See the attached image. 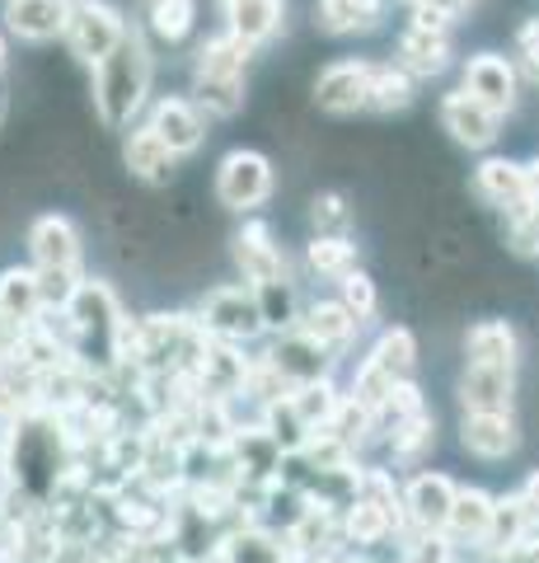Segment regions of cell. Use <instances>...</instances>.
<instances>
[{
    "label": "cell",
    "instance_id": "obj_20",
    "mask_svg": "<svg viewBox=\"0 0 539 563\" xmlns=\"http://www.w3.org/2000/svg\"><path fill=\"white\" fill-rule=\"evenodd\" d=\"M460 446L479 461H507L520 446V428L512 413H464L460 418Z\"/></svg>",
    "mask_w": 539,
    "mask_h": 563
},
{
    "label": "cell",
    "instance_id": "obj_1",
    "mask_svg": "<svg viewBox=\"0 0 539 563\" xmlns=\"http://www.w3.org/2000/svg\"><path fill=\"white\" fill-rule=\"evenodd\" d=\"M155 80V52L146 47L142 33H127V43L94 66V109L109 132H123L136 122V113L150 99Z\"/></svg>",
    "mask_w": 539,
    "mask_h": 563
},
{
    "label": "cell",
    "instance_id": "obj_44",
    "mask_svg": "<svg viewBox=\"0 0 539 563\" xmlns=\"http://www.w3.org/2000/svg\"><path fill=\"white\" fill-rule=\"evenodd\" d=\"M0 122H5V95H0Z\"/></svg>",
    "mask_w": 539,
    "mask_h": 563
},
{
    "label": "cell",
    "instance_id": "obj_37",
    "mask_svg": "<svg viewBox=\"0 0 539 563\" xmlns=\"http://www.w3.org/2000/svg\"><path fill=\"white\" fill-rule=\"evenodd\" d=\"M512 66H516L520 80L539 85V14L516 29V57H512Z\"/></svg>",
    "mask_w": 539,
    "mask_h": 563
},
{
    "label": "cell",
    "instance_id": "obj_2",
    "mask_svg": "<svg viewBox=\"0 0 539 563\" xmlns=\"http://www.w3.org/2000/svg\"><path fill=\"white\" fill-rule=\"evenodd\" d=\"M249 62H254V52L239 38H231V33H216V38H206L198 47V57H193V95L188 99L206 113V122L245 113V103H249Z\"/></svg>",
    "mask_w": 539,
    "mask_h": 563
},
{
    "label": "cell",
    "instance_id": "obj_25",
    "mask_svg": "<svg viewBox=\"0 0 539 563\" xmlns=\"http://www.w3.org/2000/svg\"><path fill=\"white\" fill-rule=\"evenodd\" d=\"M413 99H417V80L408 76V70H398L394 62H375L371 66L367 113H380V118L404 113V109H413Z\"/></svg>",
    "mask_w": 539,
    "mask_h": 563
},
{
    "label": "cell",
    "instance_id": "obj_13",
    "mask_svg": "<svg viewBox=\"0 0 539 563\" xmlns=\"http://www.w3.org/2000/svg\"><path fill=\"white\" fill-rule=\"evenodd\" d=\"M474 192L489 207H497L507 221H516L520 211L535 207L530 188H526V169H520V161H512V155H483L474 169Z\"/></svg>",
    "mask_w": 539,
    "mask_h": 563
},
{
    "label": "cell",
    "instance_id": "obj_42",
    "mask_svg": "<svg viewBox=\"0 0 539 563\" xmlns=\"http://www.w3.org/2000/svg\"><path fill=\"white\" fill-rule=\"evenodd\" d=\"M520 169H526V188H530V198L539 202V151L530 155V161H520Z\"/></svg>",
    "mask_w": 539,
    "mask_h": 563
},
{
    "label": "cell",
    "instance_id": "obj_24",
    "mask_svg": "<svg viewBox=\"0 0 539 563\" xmlns=\"http://www.w3.org/2000/svg\"><path fill=\"white\" fill-rule=\"evenodd\" d=\"M123 165H127L132 179H142V184H169L173 179V155L146 122L132 128V136L123 141Z\"/></svg>",
    "mask_w": 539,
    "mask_h": 563
},
{
    "label": "cell",
    "instance_id": "obj_22",
    "mask_svg": "<svg viewBox=\"0 0 539 563\" xmlns=\"http://www.w3.org/2000/svg\"><path fill=\"white\" fill-rule=\"evenodd\" d=\"M394 66L408 70L413 80L441 76L450 66V33H423V29L404 24V33H398V43H394Z\"/></svg>",
    "mask_w": 539,
    "mask_h": 563
},
{
    "label": "cell",
    "instance_id": "obj_27",
    "mask_svg": "<svg viewBox=\"0 0 539 563\" xmlns=\"http://www.w3.org/2000/svg\"><path fill=\"white\" fill-rule=\"evenodd\" d=\"M254 301H258V320H263V333H291L301 324V296H295V282L291 277H277L254 287Z\"/></svg>",
    "mask_w": 539,
    "mask_h": 563
},
{
    "label": "cell",
    "instance_id": "obj_36",
    "mask_svg": "<svg viewBox=\"0 0 539 563\" xmlns=\"http://www.w3.org/2000/svg\"><path fill=\"white\" fill-rule=\"evenodd\" d=\"M33 282H38L43 310H66L85 277H80V273H61V268H33Z\"/></svg>",
    "mask_w": 539,
    "mask_h": 563
},
{
    "label": "cell",
    "instance_id": "obj_12",
    "mask_svg": "<svg viewBox=\"0 0 539 563\" xmlns=\"http://www.w3.org/2000/svg\"><path fill=\"white\" fill-rule=\"evenodd\" d=\"M221 33L258 52L287 33V0H221Z\"/></svg>",
    "mask_w": 539,
    "mask_h": 563
},
{
    "label": "cell",
    "instance_id": "obj_21",
    "mask_svg": "<svg viewBox=\"0 0 539 563\" xmlns=\"http://www.w3.org/2000/svg\"><path fill=\"white\" fill-rule=\"evenodd\" d=\"M66 10H71V0H5L0 20H5L14 38L52 43V38H61V29H66Z\"/></svg>",
    "mask_w": 539,
    "mask_h": 563
},
{
    "label": "cell",
    "instance_id": "obj_4",
    "mask_svg": "<svg viewBox=\"0 0 539 563\" xmlns=\"http://www.w3.org/2000/svg\"><path fill=\"white\" fill-rule=\"evenodd\" d=\"M127 33L132 29L123 20V10L109 5V0H71L61 38H66V47H71L85 66L94 70L103 57H113V52L127 43Z\"/></svg>",
    "mask_w": 539,
    "mask_h": 563
},
{
    "label": "cell",
    "instance_id": "obj_32",
    "mask_svg": "<svg viewBox=\"0 0 539 563\" xmlns=\"http://www.w3.org/2000/svg\"><path fill=\"white\" fill-rule=\"evenodd\" d=\"M287 399H291L295 418H301L310 432H319L324 422L334 418L338 404H343V395H338V385H334V380H310V385H295V390H291Z\"/></svg>",
    "mask_w": 539,
    "mask_h": 563
},
{
    "label": "cell",
    "instance_id": "obj_11",
    "mask_svg": "<svg viewBox=\"0 0 539 563\" xmlns=\"http://www.w3.org/2000/svg\"><path fill=\"white\" fill-rule=\"evenodd\" d=\"M456 479L441 470H423L413 474L408 488L398 493V507H404V517L417 526L423 536H441L446 531V517H450V503H456Z\"/></svg>",
    "mask_w": 539,
    "mask_h": 563
},
{
    "label": "cell",
    "instance_id": "obj_5",
    "mask_svg": "<svg viewBox=\"0 0 539 563\" xmlns=\"http://www.w3.org/2000/svg\"><path fill=\"white\" fill-rule=\"evenodd\" d=\"M198 329L216 343H235L245 347L254 339H263V320H258V301L254 287L245 282H225V287H212L198 306Z\"/></svg>",
    "mask_w": 539,
    "mask_h": 563
},
{
    "label": "cell",
    "instance_id": "obj_41",
    "mask_svg": "<svg viewBox=\"0 0 539 563\" xmlns=\"http://www.w3.org/2000/svg\"><path fill=\"white\" fill-rule=\"evenodd\" d=\"M408 5H427V10H441L450 20H460L464 10H474V0H408Z\"/></svg>",
    "mask_w": 539,
    "mask_h": 563
},
{
    "label": "cell",
    "instance_id": "obj_43",
    "mask_svg": "<svg viewBox=\"0 0 539 563\" xmlns=\"http://www.w3.org/2000/svg\"><path fill=\"white\" fill-rule=\"evenodd\" d=\"M0 70H5V43H0Z\"/></svg>",
    "mask_w": 539,
    "mask_h": 563
},
{
    "label": "cell",
    "instance_id": "obj_14",
    "mask_svg": "<svg viewBox=\"0 0 539 563\" xmlns=\"http://www.w3.org/2000/svg\"><path fill=\"white\" fill-rule=\"evenodd\" d=\"M29 254L33 268H61V273H80V231L71 217L47 211L29 225Z\"/></svg>",
    "mask_w": 539,
    "mask_h": 563
},
{
    "label": "cell",
    "instance_id": "obj_10",
    "mask_svg": "<svg viewBox=\"0 0 539 563\" xmlns=\"http://www.w3.org/2000/svg\"><path fill=\"white\" fill-rule=\"evenodd\" d=\"M235 268L245 277V287H263V282L287 277V250L277 244V231L268 221H245L231 240Z\"/></svg>",
    "mask_w": 539,
    "mask_h": 563
},
{
    "label": "cell",
    "instance_id": "obj_3",
    "mask_svg": "<svg viewBox=\"0 0 539 563\" xmlns=\"http://www.w3.org/2000/svg\"><path fill=\"white\" fill-rule=\"evenodd\" d=\"M277 192V165L272 155L254 151V146H235L221 155L216 165V202L239 217H254L258 207H268Z\"/></svg>",
    "mask_w": 539,
    "mask_h": 563
},
{
    "label": "cell",
    "instance_id": "obj_8",
    "mask_svg": "<svg viewBox=\"0 0 539 563\" xmlns=\"http://www.w3.org/2000/svg\"><path fill=\"white\" fill-rule=\"evenodd\" d=\"M437 122H441V132L456 141V146H464V151H493L497 141H502V128H507V118L493 113L489 103L469 99L460 85L441 95V103H437Z\"/></svg>",
    "mask_w": 539,
    "mask_h": 563
},
{
    "label": "cell",
    "instance_id": "obj_38",
    "mask_svg": "<svg viewBox=\"0 0 539 563\" xmlns=\"http://www.w3.org/2000/svg\"><path fill=\"white\" fill-rule=\"evenodd\" d=\"M507 244L520 258H539V202L530 211H520L516 221H507Z\"/></svg>",
    "mask_w": 539,
    "mask_h": 563
},
{
    "label": "cell",
    "instance_id": "obj_17",
    "mask_svg": "<svg viewBox=\"0 0 539 563\" xmlns=\"http://www.w3.org/2000/svg\"><path fill=\"white\" fill-rule=\"evenodd\" d=\"M357 329H361V320L343 310L338 296H324V301L301 306V324H295V333H305V339L315 343V347H324L334 362H338V352L352 347Z\"/></svg>",
    "mask_w": 539,
    "mask_h": 563
},
{
    "label": "cell",
    "instance_id": "obj_19",
    "mask_svg": "<svg viewBox=\"0 0 539 563\" xmlns=\"http://www.w3.org/2000/svg\"><path fill=\"white\" fill-rule=\"evenodd\" d=\"M464 366H507V372H516L520 366V333H516V324L502 320V314L469 324L464 329Z\"/></svg>",
    "mask_w": 539,
    "mask_h": 563
},
{
    "label": "cell",
    "instance_id": "obj_26",
    "mask_svg": "<svg viewBox=\"0 0 539 563\" xmlns=\"http://www.w3.org/2000/svg\"><path fill=\"white\" fill-rule=\"evenodd\" d=\"M305 268L315 277H328V282H338L343 273L361 268L357 235H310L305 240Z\"/></svg>",
    "mask_w": 539,
    "mask_h": 563
},
{
    "label": "cell",
    "instance_id": "obj_30",
    "mask_svg": "<svg viewBox=\"0 0 539 563\" xmlns=\"http://www.w3.org/2000/svg\"><path fill=\"white\" fill-rule=\"evenodd\" d=\"M193 20H198V0H155V5H146V33L169 47L193 33Z\"/></svg>",
    "mask_w": 539,
    "mask_h": 563
},
{
    "label": "cell",
    "instance_id": "obj_6",
    "mask_svg": "<svg viewBox=\"0 0 539 563\" xmlns=\"http://www.w3.org/2000/svg\"><path fill=\"white\" fill-rule=\"evenodd\" d=\"M460 90L469 99L489 103L493 113L512 118L516 103H520V76H516V66H512L507 52L483 47V52H469V57L460 62Z\"/></svg>",
    "mask_w": 539,
    "mask_h": 563
},
{
    "label": "cell",
    "instance_id": "obj_33",
    "mask_svg": "<svg viewBox=\"0 0 539 563\" xmlns=\"http://www.w3.org/2000/svg\"><path fill=\"white\" fill-rule=\"evenodd\" d=\"M431 442H437V418H431L427 409L385 437L390 461H398V465H417V461H423V455L431 451Z\"/></svg>",
    "mask_w": 539,
    "mask_h": 563
},
{
    "label": "cell",
    "instance_id": "obj_28",
    "mask_svg": "<svg viewBox=\"0 0 539 563\" xmlns=\"http://www.w3.org/2000/svg\"><path fill=\"white\" fill-rule=\"evenodd\" d=\"M38 314H43V301H38L33 268H5V273H0V320L29 329Z\"/></svg>",
    "mask_w": 539,
    "mask_h": 563
},
{
    "label": "cell",
    "instance_id": "obj_16",
    "mask_svg": "<svg viewBox=\"0 0 539 563\" xmlns=\"http://www.w3.org/2000/svg\"><path fill=\"white\" fill-rule=\"evenodd\" d=\"M456 395L464 413H512L516 372H507V366H464Z\"/></svg>",
    "mask_w": 539,
    "mask_h": 563
},
{
    "label": "cell",
    "instance_id": "obj_39",
    "mask_svg": "<svg viewBox=\"0 0 539 563\" xmlns=\"http://www.w3.org/2000/svg\"><path fill=\"white\" fill-rule=\"evenodd\" d=\"M408 29H423V33H450L456 20L441 10H427V5H408Z\"/></svg>",
    "mask_w": 539,
    "mask_h": 563
},
{
    "label": "cell",
    "instance_id": "obj_7",
    "mask_svg": "<svg viewBox=\"0 0 539 563\" xmlns=\"http://www.w3.org/2000/svg\"><path fill=\"white\" fill-rule=\"evenodd\" d=\"M371 57H338L328 62L315 85H310V103L328 118H357L367 113V90H371Z\"/></svg>",
    "mask_w": 539,
    "mask_h": 563
},
{
    "label": "cell",
    "instance_id": "obj_45",
    "mask_svg": "<svg viewBox=\"0 0 539 563\" xmlns=\"http://www.w3.org/2000/svg\"><path fill=\"white\" fill-rule=\"evenodd\" d=\"M146 5H155V0H146Z\"/></svg>",
    "mask_w": 539,
    "mask_h": 563
},
{
    "label": "cell",
    "instance_id": "obj_31",
    "mask_svg": "<svg viewBox=\"0 0 539 563\" xmlns=\"http://www.w3.org/2000/svg\"><path fill=\"white\" fill-rule=\"evenodd\" d=\"M352 221H357V207L343 188H319L310 198V231L315 235H352Z\"/></svg>",
    "mask_w": 539,
    "mask_h": 563
},
{
    "label": "cell",
    "instance_id": "obj_29",
    "mask_svg": "<svg viewBox=\"0 0 539 563\" xmlns=\"http://www.w3.org/2000/svg\"><path fill=\"white\" fill-rule=\"evenodd\" d=\"M367 362L380 366L390 380H413V366H417V339H413V329L408 324H390L375 339V347L367 352Z\"/></svg>",
    "mask_w": 539,
    "mask_h": 563
},
{
    "label": "cell",
    "instance_id": "obj_23",
    "mask_svg": "<svg viewBox=\"0 0 539 563\" xmlns=\"http://www.w3.org/2000/svg\"><path fill=\"white\" fill-rule=\"evenodd\" d=\"M493 507H497L493 493H483V488H456V503H450V517H446L441 540L474 544V550H483V540H489V526H493Z\"/></svg>",
    "mask_w": 539,
    "mask_h": 563
},
{
    "label": "cell",
    "instance_id": "obj_15",
    "mask_svg": "<svg viewBox=\"0 0 539 563\" xmlns=\"http://www.w3.org/2000/svg\"><path fill=\"white\" fill-rule=\"evenodd\" d=\"M277 376H282L287 390H295V385H310V380H328V372H334V357H328L324 347H315L305 339V333H282V339L272 343V352L263 357Z\"/></svg>",
    "mask_w": 539,
    "mask_h": 563
},
{
    "label": "cell",
    "instance_id": "obj_9",
    "mask_svg": "<svg viewBox=\"0 0 539 563\" xmlns=\"http://www.w3.org/2000/svg\"><path fill=\"white\" fill-rule=\"evenodd\" d=\"M146 128L165 141L173 161H183V155L202 151V141H206V132H212V122H206V113L188 95H165V99L150 103Z\"/></svg>",
    "mask_w": 539,
    "mask_h": 563
},
{
    "label": "cell",
    "instance_id": "obj_18",
    "mask_svg": "<svg viewBox=\"0 0 539 563\" xmlns=\"http://www.w3.org/2000/svg\"><path fill=\"white\" fill-rule=\"evenodd\" d=\"M390 14V0H315L310 24L328 38H352V33H375Z\"/></svg>",
    "mask_w": 539,
    "mask_h": 563
},
{
    "label": "cell",
    "instance_id": "obj_34",
    "mask_svg": "<svg viewBox=\"0 0 539 563\" xmlns=\"http://www.w3.org/2000/svg\"><path fill=\"white\" fill-rule=\"evenodd\" d=\"M338 301L347 314H357L361 324L371 320V314L380 310V287H375V277L367 268H352V273H343L338 277Z\"/></svg>",
    "mask_w": 539,
    "mask_h": 563
},
{
    "label": "cell",
    "instance_id": "obj_35",
    "mask_svg": "<svg viewBox=\"0 0 539 563\" xmlns=\"http://www.w3.org/2000/svg\"><path fill=\"white\" fill-rule=\"evenodd\" d=\"M225 563H287L282 544H277L272 536H258V531H245V536H231L221 550Z\"/></svg>",
    "mask_w": 539,
    "mask_h": 563
},
{
    "label": "cell",
    "instance_id": "obj_40",
    "mask_svg": "<svg viewBox=\"0 0 539 563\" xmlns=\"http://www.w3.org/2000/svg\"><path fill=\"white\" fill-rule=\"evenodd\" d=\"M512 498H516V507H520V512H526L530 531H535V526H539V470L530 474L526 484H520V493H512Z\"/></svg>",
    "mask_w": 539,
    "mask_h": 563
}]
</instances>
